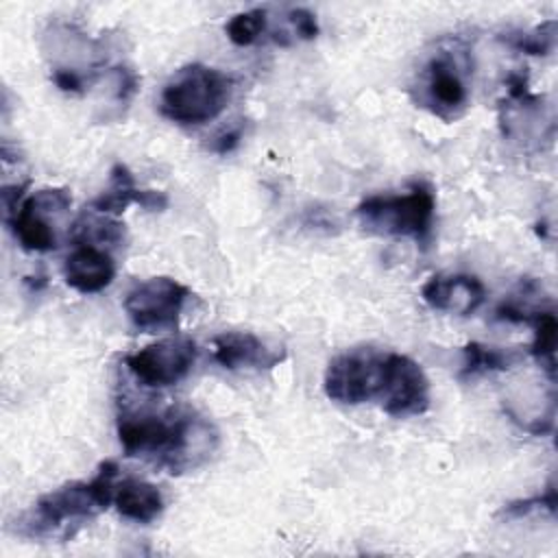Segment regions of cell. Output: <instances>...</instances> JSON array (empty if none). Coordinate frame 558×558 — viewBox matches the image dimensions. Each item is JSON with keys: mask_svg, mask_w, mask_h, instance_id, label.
<instances>
[{"mask_svg": "<svg viewBox=\"0 0 558 558\" xmlns=\"http://www.w3.org/2000/svg\"><path fill=\"white\" fill-rule=\"evenodd\" d=\"M122 238L124 225L113 216H105L94 209L83 211L72 225V240L76 244H120Z\"/></svg>", "mask_w": 558, "mask_h": 558, "instance_id": "16", "label": "cell"}, {"mask_svg": "<svg viewBox=\"0 0 558 558\" xmlns=\"http://www.w3.org/2000/svg\"><path fill=\"white\" fill-rule=\"evenodd\" d=\"M388 353L375 347H355L336 355L325 371V395L344 405L381 401L388 377Z\"/></svg>", "mask_w": 558, "mask_h": 558, "instance_id": "5", "label": "cell"}, {"mask_svg": "<svg viewBox=\"0 0 558 558\" xmlns=\"http://www.w3.org/2000/svg\"><path fill=\"white\" fill-rule=\"evenodd\" d=\"M116 277L113 257L96 244H76L63 262L65 283L81 294L105 290Z\"/></svg>", "mask_w": 558, "mask_h": 558, "instance_id": "14", "label": "cell"}, {"mask_svg": "<svg viewBox=\"0 0 558 558\" xmlns=\"http://www.w3.org/2000/svg\"><path fill=\"white\" fill-rule=\"evenodd\" d=\"M268 31V13L266 9H248L242 13H235L227 26L225 33L231 44L235 46H253L262 35Z\"/></svg>", "mask_w": 558, "mask_h": 558, "instance_id": "18", "label": "cell"}, {"mask_svg": "<svg viewBox=\"0 0 558 558\" xmlns=\"http://www.w3.org/2000/svg\"><path fill=\"white\" fill-rule=\"evenodd\" d=\"M469 63L464 50L438 48L418 70L416 102L442 120L458 118L469 105Z\"/></svg>", "mask_w": 558, "mask_h": 558, "instance_id": "6", "label": "cell"}, {"mask_svg": "<svg viewBox=\"0 0 558 558\" xmlns=\"http://www.w3.org/2000/svg\"><path fill=\"white\" fill-rule=\"evenodd\" d=\"M288 20L292 24V31L301 39H314L318 35V22L316 15L307 9H290Z\"/></svg>", "mask_w": 558, "mask_h": 558, "instance_id": "21", "label": "cell"}, {"mask_svg": "<svg viewBox=\"0 0 558 558\" xmlns=\"http://www.w3.org/2000/svg\"><path fill=\"white\" fill-rule=\"evenodd\" d=\"M436 214L434 192L418 183L408 194H375L355 207L360 225L381 235H403L427 246Z\"/></svg>", "mask_w": 558, "mask_h": 558, "instance_id": "4", "label": "cell"}, {"mask_svg": "<svg viewBox=\"0 0 558 558\" xmlns=\"http://www.w3.org/2000/svg\"><path fill=\"white\" fill-rule=\"evenodd\" d=\"M240 137H242V129H240V126L227 129V131H225L220 137H216V140H214V150H216L218 155L231 153V150L238 146Z\"/></svg>", "mask_w": 558, "mask_h": 558, "instance_id": "23", "label": "cell"}, {"mask_svg": "<svg viewBox=\"0 0 558 558\" xmlns=\"http://www.w3.org/2000/svg\"><path fill=\"white\" fill-rule=\"evenodd\" d=\"M113 506L120 517L135 523H153L163 512V495L161 490L137 477H126L116 484Z\"/></svg>", "mask_w": 558, "mask_h": 558, "instance_id": "15", "label": "cell"}, {"mask_svg": "<svg viewBox=\"0 0 558 558\" xmlns=\"http://www.w3.org/2000/svg\"><path fill=\"white\" fill-rule=\"evenodd\" d=\"M506 41L514 50H521L527 54H549L556 46V22L547 20L532 31L510 33V35H506Z\"/></svg>", "mask_w": 558, "mask_h": 558, "instance_id": "19", "label": "cell"}, {"mask_svg": "<svg viewBox=\"0 0 558 558\" xmlns=\"http://www.w3.org/2000/svg\"><path fill=\"white\" fill-rule=\"evenodd\" d=\"M118 464L105 460L89 482H70L41 495L28 519L31 534H50L59 527L81 525L113 504Z\"/></svg>", "mask_w": 558, "mask_h": 558, "instance_id": "2", "label": "cell"}, {"mask_svg": "<svg viewBox=\"0 0 558 558\" xmlns=\"http://www.w3.org/2000/svg\"><path fill=\"white\" fill-rule=\"evenodd\" d=\"M231 96V78L209 65L190 63L163 85L159 111L168 120L190 126L205 124L222 113Z\"/></svg>", "mask_w": 558, "mask_h": 558, "instance_id": "3", "label": "cell"}, {"mask_svg": "<svg viewBox=\"0 0 558 558\" xmlns=\"http://www.w3.org/2000/svg\"><path fill=\"white\" fill-rule=\"evenodd\" d=\"M72 205V196L63 187L39 190L33 196L15 205L7 214V222L20 246L31 253H48L59 246L57 229L48 220V214H61Z\"/></svg>", "mask_w": 558, "mask_h": 558, "instance_id": "8", "label": "cell"}, {"mask_svg": "<svg viewBox=\"0 0 558 558\" xmlns=\"http://www.w3.org/2000/svg\"><path fill=\"white\" fill-rule=\"evenodd\" d=\"M133 203L150 211H161L168 205V196L157 190L137 187L131 170L124 163H113L109 170L107 190L92 201L89 209L105 216H118Z\"/></svg>", "mask_w": 558, "mask_h": 558, "instance_id": "13", "label": "cell"}, {"mask_svg": "<svg viewBox=\"0 0 558 558\" xmlns=\"http://www.w3.org/2000/svg\"><path fill=\"white\" fill-rule=\"evenodd\" d=\"M190 290L172 277H150L135 283L124 296V312L142 331L170 329L179 323Z\"/></svg>", "mask_w": 558, "mask_h": 558, "instance_id": "7", "label": "cell"}, {"mask_svg": "<svg viewBox=\"0 0 558 558\" xmlns=\"http://www.w3.org/2000/svg\"><path fill=\"white\" fill-rule=\"evenodd\" d=\"M196 353L192 338H166L126 355V368L144 386L166 388L179 384L192 371Z\"/></svg>", "mask_w": 558, "mask_h": 558, "instance_id": "9", "label": "cell"}, {"mask_svg": "<svg viewBox=\"0 0 558 558\" xmlns=\"http://www.w3.org/2000/svg\"><path fill=\"white\" fill-rule=\"evenodd\" d=\"M462 355H464V362L460 368V379H473L484 373L506 371L517 360L512 351L486 347L482 342H466L462 349Z\"/></svg>", "mask_w": 558, "mask_h": 558, "instance_id": "17", "label": "cell"}, {"mask_svg": "<svg viewBox=\"0 0 558 558\" xmlns=\"http://www.w3.org/2000/svg\"><path fill=\"white\" fill-rule=\"evenodd\" d=\"M118 438L129 458H155L170 473H179L214 449L216 432L209 421L185 405L122 408Z\"/></svg>", "mask_w": 558, "mask_h": 558, "instance_id": "1", "label": "cell"}, {"mask_svg": "<svg viewBox=\"0 0 558 558\" xmlns=\"http://www.w3.org/2000/svg\"><path fill=\"white\" fill-rule=\"evenodd\" d=\"M556 506H558L556 488H554V484H549L545 493H538V495H532V497H525V499H517V501L506 504V506L499 510V517L519 519V517H527V514H532V512H536V510L556 512Z\"/></svg>", "mask_w": 558, "mask_h": 558, "instance_id": "20", "label": "cell"}, {"mask_svg": "<svg viewBox=\"0 0 558 558\" xmlns=\"http://www.w3.org/2000/svg\"><path fill=\"white\" fill-rule=\"evenodd\" d=\"M52 81L59 89L70 92V94H81L85 87V76L74 68H54Z\"/></svg>", "mask_w": 558, "mask_h": 558, "instance_id": "22", "label": "cell"}, {"mask_svg": "<svg viewBox=\"0 0 558 558\" xmlns=\"http://www.w3.org/2000/svg\"><path fill=\"white\" fill-rule=\"evenodd\" d=\"M421 296L432 310L469 316L484 303L486 288L473 275H434L423 283Z\"/></svg>", "mask_w": 558, "mask_h": 558, "instance_id": "12", "label": "cell"}, {"mask_svg": "<svg viewBox=\"0 0 558 558\" xmlns=\"http://www.w3.org/2000/svg\"><path fill=\"white\" fill-rule=\"evenodd\" d=\"M211 347H214V360L227 371H238V368L268 371V368H275L286 357L283 349L268 347L262 338H257L251 331L218 333L211 340Z\"/></svg>", "mask_w": 558, "mask_h": 558, "instance_id": "11", "label": "cell"}, {"mask_svg": "<svg viewBox=\"0 0 558 558\" xmlns=\"http://www.w3.org/2000/svg\"><path fill=\"white\" fill-rule=\"evenodd\" d=\"M381 410L390 416H416L429 408V379L410 355L388 353V377Z\"/></svg>", "mask_w": 558, "mask_h": 558, "instance_id": "10", "label": "cell"}]
</instances>
